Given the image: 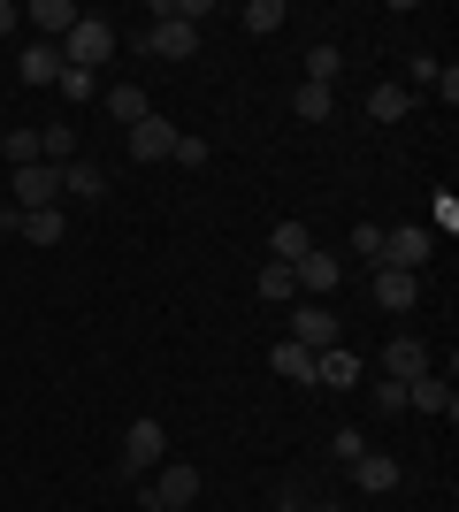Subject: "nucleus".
I'll return each mask as SVG.
<instances>
[{"instance_id": "nucleus-13", "label": "nucleus", "mask_w": 459, "mask_h": 512, "mask_svg": "<svg viewBox=\"0 0 459 512\" xmlns=\"http://www.w3.org/2000/svg\"><path fill=\"white\" fill-rule=\"evenodd\" d=\"M406 413H437V421H452V413H459L452 383H444L437 367H429V375H421V383H406Z\"/></svg>"}, {"instance_id": "nucleus-25", "label": "nucleus", "mask_w": 459, "mask_h": 512, "mask_svg": "<svg viewBox=\"0 0 459 512\" xmlns=\"http://www.w3.org/2000/svg\"><path fill=\"white\" fill-rule=\"evenodd\" d=\"M108 115H115V123H146L153 107H146V92H138V85H108Z\"/></svg>"}, {"instance_id": "nucleus-38", "label": "nucleus", "mask_w": 459, "mask_h": 512, "mask_svg": "<svg viewBox=\"0 0 459 512\" xmlns=\"http://www.w3.org/2000/svg\"><path fill=\"white\" fill-rule=\"evenodd\" d=\"M161 512H192V505H161Z\"/></svg>"}, {"instance_id": "nucleus-29", "label": "nucleus", "mask_w": 459, "mask_h": 512, "mask_svg": "<svg viewBox=\"0 0 459 512\" xmlns=\"http://www.w3.org/2000/svg\"><path fill=\"white\" fill-rule=\"evenodd\" d=\"M437 230H444V237L459 230V199H452V192H437V199H429V237H437Z\"/></svg>"}, {"instance_id": "nucleus-19", "label": "nucleus", "mask_w": 459, "mask_h": 512, "mask_svg": "<svg viewBox=\"0 0 459 512\" xmlns=\"http://www.w3.org/2000/svg\"><path fill=\"white\" fill-rule=\"evenodd\" d=\"M39 161L46 169H69V161H77V123H46L39 130Z\"/></svg>"}, {"instance_id": "nucleus-35", "label": "nucleus", "mask_w": 459, "mask_h": 512, "mask_svg": "<svg viewBox=\"0 0 459 512\" xmlns=\"http://www.w3.org/2000/svg\"><path fill=\"white\" fill-rule=\"evenodd\" d=\"M16 23H23V16H16V8H8V0H0V39H8V31H16Z\"/></svg>"}, {"instance_id": "nucleus-12", "label": "nucleus", "mask_w": 459, "mask_h": 512, "mask_svg": "<svg viewBox=\"0 0 459 512\" xmlns=\"http://www.w3.org/2000/svg\"><path fill=\"white\" fill-rule=\"evenodd\" d=\"M54 199H62V169H46V161L16 169V199L8 207H54Z\"/></svg>"}, {"instance_id": "nucleus-7", "label": "nucleus", "mask_w": 459, "mask_h": 512, "mask_svg": "<svg viewBox=\"0 0 459 512\" xmlns=\"http://www.w3.org/2000/svg\"><path fill=\"white\" fill-rule=\"evenodd\" d=\"M153 505H199V467H184V459H161V474L146 482Z\"/></svg>"}, {"instance_id": "nucleus-3", "label": "nucleus", "mask_w": 459, "mask_h": 512, "mask_svg": "<svg viewBox=\"0 0 459 512\" xmlns=\"http://www.w3.org/2000/svg\"><path fill=\"white\" fill-rule=\"evenodd\" d=\"M383 268H406V276H421V268H429V260H437V237L421 230V222H406V230H383Z\"/></svg>"}, {"instance_id": "nucleus-14", "label": "nucleus", "mask_w": 459, "mask_h": 512, "mask_svg": "<svg viewBox=\"0 0 459 512\" xmlns=\"http://www.w3.org/2000/svg\"><path fill=\"white\" fill-rule=\"evenodd\" d=\"M23 23H31L46 46H62L69 31H77V8H69V0H31V8H23Z\"/></svg>"}, {"instance_id": "nucleus-24", "label": "nucleus", "mask_w": 459, "mask_h": 512, "mask_svg": "<svg viewBox=\"0 0 459 512\" xmlns=\"http://www.w3.org/2000/svg\"><path fill=\"white\" fill-rule=\"evenodd\" d=\"M306 245H314V230H306V222H276V230H268V260H284V268L306 253Z\"/></svg>"}, {"instance_id": "nucleus-4", "label": "nucleus", "mask_w": 459, "mask_h": 512, "mask_svg": "<svg viewBox=\"0 0 459 512\" xmlns=\"http://www.w3.org/2000/svg\"><path fill=\"white\" fill-rule=\"evenodd\" d=\"M161 459H169V428L153 421V413H138L131 421V436H123V474H146V467H161Z\"/></svg>"}, {"instance_id": "nucleus-5", "label": "nucleus", "mask_w": 459, "mask_h": 512, "mask_svg": "<svg viewBox=\"0 0 459 512\" xmlns=\"http://www.w3.org/2000/svg\"><path fill=\"white\" fill-rule=\"evenodd\" d=\"M337 329H345V321L329 314L322 299H306V306H291V344H306V352H314V360H322V352H337Z\"/></svg>"}, {"instance_id": "nucleus-15", "label": "nucleus", "mask_w": 459, "mask_h": 512, "mask_svg": "<svg viewBox=\"0 0 459 512\" xmlns=\"http://www.w3.org/2000/svg\"><path fill=\"white\" fill-rule=\"evenodd\" d=\"M62 230H69L62 207H23L16 214V237H23V245H62Z\"/></svg>"}, {"instance_id": "nucleus-17", "label": "nucleus", "mask_w": 459, "mask_h": 512, "mask_svg": "<svg viewBox=\"0 0 459 512\" xmlns=\"http://www.w3.org/2000/svg\"><path fill=\"white\" fill-rule=\"evenodd\" d=\"M16 77H23V85H46V92H54V77H62V46H23V62H16Z\"/></svg>"}, {"instance_id": "nucleus-2", "label": "nucleus", "mask_w": 459, "mask_h": 512, "mask_svg": "<svg viewBox=\"0 0 459 512\" xmlns=\"http://www.w3.org/2000/svg\"><path fill=\"white\" fill-rule=\"evenodd\" d=\"M115 46H123V39H115V23H108V16H77V31L62 39V62H77V69H100V62L115 54Z\"/></svg>"}, {"instance_id": "nucleus-18", "label": "nucleus", "mask_w": 459, "mask_h": 512, "mask_svg": "<svg viewBox=\"0 0 459 512\" xmlns=\"http://www.w3.org/2000/svg\"><path fill=\"white\" fill-rule=\"evenodd\" d=\"M368 115H375V123H406V115H414V85H375Z\"/></svg>"}, {"instance_id": "nucleus-33", "label": "nucleus", "mask_w": 459, "mask_h": 512, "mask_svg": "<svg viewBox=\"0 0 459 512\" xmlns=\"http://www.w3.org/2000/svg\"><path fill=\"white\" fill-rule=\"evenodd\" d=\"M368 398H375V406H383V413H406V383H391V375H383V383H375Z\"/></svg>"}, {"instance_id": "nucleus-27", "label": "nucleus", "mask_w": 459, "mask_h": 512, "mask_svg": "<svg viewBox=\"0 0 459 512\" xmlns=\"http://www.w3.org/2000/svg\"><path fill=\"white\" fill-rule=\"evenodd\" d=\"M337 69H345V54H337V46H314V54H306V85H329V92H337Z\"/></svg>"}, {"instance_id": "nucleus-9", "label": "nucleus", "mask_w": 459, "mask_h": 512, "mask_svg": "<svg viewBox=\"0 0 459 512\" xmlns=\"http://www.w3.org/2000/svg\"><path fill=\"white\" fill-rule=\"evenodd\" d=\"M421 299V276H406V268H375V314H414Z\"/></svg>"}, {"instance_id": "nucleus-8", "label": "nucleus", "mask_w": 459, "mask_h": 512, "mask_svg": "<svg viewBox=\"0 0 459 512\" xmlns=\"http://www.w3.org/2000/svg\"><path fill=\"white\" fill-rule=\"evenodd\" d=\"M176 138H184V130H176L169 115H146V123H131V161H169Z\"/></svg>"}, {"instance_id": "nucleus-31", "label": "nucleus", "mask_w": 459, "mask_h": 512, "mask_svg": "<svg viewBox=\"0 0 459 512\" xmlns=\"http://www.w3.org/2000/svg\"><path fill=\"white\" fill-rule=\"evenodd\" d=\"M360 451H368V436H360V428H337V436H329V459H345V467L360 459Z\"/></svg>"}, {"instance_id": "nucleus-22", "label": "nucleus", "mask_w": 459, "mask_h": 512, "mask_svg": "<svg viewBox=\"0 0 459 512\" xmlns=\"http://www.w3.org/2000/svg\"><path fill=\"white\" fill-rule=\"evenodd\" d=\"M291 115H299V123H329V115H337V92L329 85H299L291 92Z\"/></svg>"}, {"instance_id": "nucleus-1", "label": "nucleus", "mask_w": 459, "mask_h": 512, "mask_svg": "<svg viewBox=\"0 0 459 512\" xmlns=\"http://www.w3.org/2000/svg\"><path fill=\"white\" fill-rule=\"evenodd\" d=\"M138 54H161V62H192V54H199V23H184V16H153L146 31H138Z\"/></svg>"}, {"instance_id": "nucleus-10", "label": "nucleus", "mask_w": 459, "mask_h": 512, "mask_svg": "<svg viewBox=\"0 0 459 512\" xmlns=\"http://www.w3.org/2000/svg\"><path fill=\"white\" fill-rule=\"evenodd\" d=\"M352 482H360L368 497H391L398 482H406V467H398L391 451H360V459H352Z\"/></svg>"}, {"instance_id": "nucleus-23", "label": "nucleus", "mask_w": 459, "mask_h": 512, "mask_svg": "<svg viewBox=\"0 0 459 512\" xmlns=\"http://www.w3.org/2000/svg\"><path fill=\"white\" fill-rule=\"evenodd\" d=\"M291 299H299V276L284 260H261V306H291Z\"/></svg>"}, {"instance_id": "nucleus-32", "label": "nucleus", "mask_w": 459, "mask_h": 512, "mask_svg": "<svg viewBox=\"0 0 459 512\" xmlns=\"http://www.w3.org/2000/svg\"><path fill=\"white\" fill-rule=\"evenodd\" d=\"M383 253V230H375V222H352V260H375Z\"/></svg>"}, {"instance_id": "nucleus-6", "label": "nucleus", "mask_w": 459, "mask_h": 512, "mask_svg": "<svg viewBox=\"0 0 459 512\" xmlns=\"http://www.w3.org/2000/svg\"><path fill=\"white\" fill-rule=\"evenodd\" d=\"M291 276H299L306 299H329L337 283H345V268H337V253H322V245H306L299 260H291Z\"/></svg>"}, {"instance_id": "nucleus-30", "label": "nucleus", "mask_w": 459, "mask_h": 512, "mask_svg": "<svg viewBox=\"0 0 459 512\" xmlns=\"http://www.w3.org/2000/svg\"><path fill=\"white\" fill-rule=\"evenodd\" d=\"M8 161H16V169H31V161H39V130H8Z\"/></svg>"}, {"instance_id": "nucleus-20", "label": "nucleus", "mask_w": 459, "mask_h": 512, "mask_svg": "<svg viewBox=\"0 0 459 512\" xmlns=\"http://www.w3.org/2000/svg\"><path fill=\"white\" fill-rule=\"evenodd\" d=\"M268 367H276L284 383H314V352H306V344H291V337L268 352Z\"/></svg>"}, {"instance_id": "nucleus-11", "label": "nucleus", "mask_w": 459, "mask_h": 512, "mask_svg": "<svg viewBox=\"0 0 459 512\" xmlns=\"http://www.w3.org/2000/svg\"><path fill=\"white\" fill-rule=\"evenodd\" d=\"M383 375H391V383H421V375H429V344L421 337H391L383 344Z\"/></svg>"}, {"instance_id": "nucleus-37", "label": "nucleus", "mask_w": 459, "mask_h": 512, "mask_svg": "<svg viewBox=\"0 0 459 512\" xmlns=\"http://www.w3.org/2000/svg\"><path fill=\"white\" fill-rule=\"evenodd\" d=\"M306 512H337V505H329V497H322V505H306Z\"/></svg>"}, {"instance_id": "nucleus-39", "label": "nucleus", "mask_w": 459, "mask_h": 512, "mask_svg": "<svg viewBox=\"0 0 459 512\" xmlns=\"http://www.w3.org/2000/svg\"><path fill=\"white\" fill-rule=\"evenodd\" d=\"M0 146H8V130H0Z\"/></svg>"}, {"instance_id": "nucleus-21", "label": "nucleus", "mask_w": 459, "mask_h": 512, "mask_svg": "<svg viewBox=\"0 0 459 512\" xmlns=\"http://www.w3.org/2000/svg\"><path fill=\"white\" fill-rule=\"evenodd\" d=\"M352 390L360 383V360H352V352H322V360H314V390Z\"/></svg>"}, {"instance_id": "nucleus-34", "label": "nucleus", "mask_w": 459, "mask_h": 512, "mask_svg": "<svg viewBox=\"0 0 459 512\" xmlns=\"http://www.w3.org/2000/svg\"><path fill=\"white\" fill-rule=\"evenodd\" d=\"M169 161H184V169H207V138H176Z\"/></svg>"}, {"instance_id": "nucleus-36", "label": "nucleus", "mask_w": 459, "mask_h": 512, "mask_svg": "<svg viewBox=\"0 0 459 512\" xmlns=\"http://www.w3.org/2000/svg\"><path fill=\"white\" fill-rule=\"evenodd\" d=\"M276 512H306V497H291V490H284V497H276Z\"/></svg>"}, {"instance_id": "nucleus-16", "label": "nucleus", "mask_w": 459, "mask_h": 512, "mask_svg": "<svg viewBox=\"0 0 459 512\" xmlns=\"http://www.w3.org/2000/svg\"><path fill=\"white\" fill-rule=\"evenodd\" d=\"M62 199H108V169L77 153V161H69V169H62Z\"/></svg>"}, {"instance_id": "nucleus-26", "label": "nucleus", "mask_w": 459, "mask_h": 512, "mask_svg": "<svg viewBox=\"0 0 459 512\" xmlns=\"http://www.w3.org/2000/svg\"><path fill=\"white\" fill-rule=\"evenodd\" d=\"M284 23H291V8H284V0H253V8H245V31H253V39L284 31Z\"/></svg>"}, {"instance_id": "nucleus-28", "label": "nucleus", "mask_w": 459, "mask_h": 512, "mask_svg": "<svg viewBox=\"0 0 459 512\" xmlns=\"http://www.w3.org/2000/svg\"><path fill=\"white\" fill-rule=\"evenodd\" d=\"M54 92H62V100H92V92H100V77H92V69H77V62H62Z\"/></svg>"}]
</instances>
